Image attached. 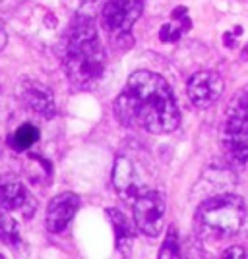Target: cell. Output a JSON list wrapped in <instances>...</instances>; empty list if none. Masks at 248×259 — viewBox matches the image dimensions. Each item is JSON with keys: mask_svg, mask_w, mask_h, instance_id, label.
<instances>
[{"mask_svg": "<svg viewBox=\"0 0 248 259\" xmlns=\"http://www.w3.org/2000/svg\"><path fill=\"white\" fill-rule=\"evenodd\" d=\"M107 215L115 228V238H117V249L120 253H128L134 240V230L130 227L128 219L120 213L119 209H107Z\"/></svg>", "mask_w": 248, "mask_h": 259, "instance_id": "cell-12", "label": "cell"}, {"mask_svg": "<svg viewBox=\"0 0 248 259\" xmlns=\"http://www.w3.org/2000/svg\"><path fill=\"white\" fill-rule=\"evenodd\" d=\"M219 259H248V257H246V251L240 248V246H233V248H227L221 253Z\"/></svg>", "mask_w": 248, "mask_h": 259, "instance_id": "cell-18", "label": "cell"}, {"mask_svg": "<svg viewBox=\"0 0 248 259\" xmlns=\"http://www.w3.org/2000/svg\"><path fill=\"white\" fill-rule=\"evenodd\" d=\"M0 209L6 213L23 211L27 217L33 213V197L22 180L14 174L0 176Z\"/></svg>", "mask_w": 248, "mask_h": 259, "instance_id": "cell-8", "label": "cell"}, {"mask_svg": "<svg viewBox=\"0 0 248 259\" xmlns=\"http://www.w3.org/2000/svg\"><path fill=\"white\" fill-rule=\"evenodd\" d=\"M0 240L6 244H20V234H18V225L6 211L0 209Z\"/></svg>", "mask_w": 248, "mask_h": 259, "instance_id": "cell-15", "label": "cell"}, {"mask_svg": "<svg viewBox=\"0 0 248 259\" xmlns=\"http://www.w3.org/2000/svg\"><path fill=\"white\" fill-rule=\"evenodd\" d=\"M244 54H246V56H248V47H246V51H244Z\"/></svg>", "mask_w": 248, "mask_h": 259, "instance_id": "cell-20", "label": "cell"}, {"mask_svg": "<svg viewBox=\"0 0 248 259\" xmlns=\"http://www.w3.org/2000/svg\"><path fill=\"white\" fill-rule=\"evenodd\" d=\"M20 99L25 107L33 110L35 114L43 118H53L56 114V105H54L53 91L47 85L35 81V79H25L20 87Z\"/></svg>", "mask_w": 248, "mask_h": 259, "instance_id": "cell-11", "label": "cell"}, {"mask_svg": "<svg viewBox=\"0 0 248 259\" xmlns=\"http://www.w3.org/2000/svg\"><path fill=\"white\" fill-rule=\"evenodd\" d=\"M78 209H80V197L72 192H64V194H58L56 197H53L49 207H47V219H45L47 230L53 234L62 232L70 225V221L74 219Z\"/></svg>", "mask_w": 248, "mask_h": 259, "instance_id": "cell-10", "label": "cell"}, {"mask_svg": "<svg viewBox=\"0 0 248 259\" xmlns=\"http://www.w3.org/2000/svg\"><path fill=\"white\" fill-rule=\"evenodd\" d=\"M6 43H8V33H6V27H4V23L0 20V51L6 47Z\"/></svg>", "mask_w": 248, "mask_h": 259, "instance_id": "cell-19", "label": "cell"}, {"mask_svg": "<svg viewBox=\"0 0 248 259\" xmlns=\"http://www.w3.org/2000/svg\"><path fill=\"white\" fill-rule=\"evenodd\" d=\"M132 205H134L136 227L140 228V232H144L146 236H157L165 223V211H167L165 195L150 188Z\"/></svg>", "mask_w": 248, "mask_h": 259, "instance_id": "cell-4", "label": "cell"}, {"mask_svg": "<svg viewBox=\"0 0 248 259\" xmlns=\"http://www.w3.org/2000/svg\"><path fill=\"white\" fill-rule=\"evenodd\" d=\"M113 110L122 126L150 134L173 132L181 122L171 85L159 74L148 70L128 77L124 89L115 99Z\"/></svg>", "mask_w": 248, "mask_h": 259, "instance_id": "cell-1", "label": "cell"}, {"mask_svg": "<svg viewBox=\"0 0 248 259\" xmlns=\"http://www.w3.org/2000/svg\"><path fill=\"white\" fill-rule=\"evenodd\" d=\"M223 141H246L248 143V87L238 91L231 101L223 124Z\"/></svg>", "mask_w": 248, "mask_h": 259, "instance_id": "cell-9", "label": "cell"}, {"mask_svg": "<svg viewBox=\"0 0 248 259\" xmlns=\"http://www.w3.org/2000/svg\"><path fill=\"white\" fill-rule=\"evenodd\" d=\"M113 186L117 190L120 199L134 203L144 192H148L150 188L144 184L140 172L136 168V164L130 161L128 157L119 155L115 161V168H113Z\"/></svg>", "mask_w": 248, "mask_h": 259, "instance_id": "cell-6", "label": "cell"}, {"mask_svg": "<svg viewBox=\"0 0 248 259\" xmlns=\"http://www.w3.org/2000/svg\"><path fill=\"white\" fill-rule=\"evenodd\" d=\"M107 56L91 16L80 14L70 27L64 47V70L72 85L91 87L105 72Z\"/></svg>", "mask_w": 248, "mask_h": 259, "instance_id": "cell-2", "label": "cell"}, {"mask_svg": "<svg viewBox=\"0 0 248 259\" xmlns=\"http://www.w3.org/2000/svg\"><path fill=\"white\" fill-rule=\"evenodd\" d=\"M227 161L233 166H246L248 164V143L246 141H223Z\"/></svg>", "mask_w": 248, "mask_h": 259, "instance_id": "cell-14", "label": "cell"}, {"mask_svg": "<svg viewBox=\"0 0 248 259\" xmlns=\"http://www.w3.org/2000/svg\"><path fill=\"white\" fill-rule=\"evenodd\" d=\"M184 31V25H174V23H167L163 25L161 31H159V39L163 43H174L179 41V37L183 35Z\"/></svg>", "mask_w": 248, "mask_h": 259, "instance_id": "cell-17", "label": "cell"}, {"mask_svg": "<svg viewBox=\"0 0 248 259\" xmlns=\"http://www.w3.org/2000/svg\"><path fill=\"white\" fill-rule=\"evenodd\" d=\"M0 259H4V255H0Z\"/></svg>", "mask_w": 248, "mask_h": 259, "instance_id": "cell-21", "label": "cell"}, {"mask_svg": "<svg viewBox=\"0 0 248 259\" xmlns=\"http://www.w3.org/2000/svg\"><path fill=\"white\" fill-rule=\"evenodd\" d=\"M141 10V0H107L101 12V23L113 35H126L140 20Z\"/></svg>", "mask_w": 248, "mask_h": 259, "instance_id": "cell-5", "label": "cell"}, {"mask_svg": "<svg viewBox=\"0 0 248 259\" xmlns=\"http://www.w3.org/2000/svg\"><path fill=\"white\" fill-rule=\"evenodd\" d=\"M159 259H181V246H179V232L171 227L167 230V236L163 240L159 249Z\"/></svg>", "mask_w": 248, "mask_h": 259, "instance_id": "cell-16", "label": "cell"}, {"mask_svg": "<svg viewBox=\"0 0 248 259\" xmlns=\"http://www.w3.org/2000/svg\"><path fill=\"white\" fill-rule=\"evenodd\" d=\"M246 205L242 197L233 194L214 195L196 211V230L200 238L219 242L237 234L244 225Z\"/></svg>", "mask_w": 248, "mask_h": 259, "instance_id": "cell-3", "label": "cell"}, {"mask_svg": "<svg viewBox=\"0 0 248 259\" xmlns=\"http://www.w3.org/2000/svg\"><path fill=\"white\" fill-rule=\"evenodd\" d=\"M223 79L216 72H196L194 76L188 79V97L198 108H209L216 105L217 99L223 93Z\"/></svg>", "mask_w": 248, "mask_h": 259, "instance_id": "cell-7", "label": "cell"}, {"mask_svg": "<svg viewBox=\"0 0 248 259\" xmlns=\"http://www.w3.org/2000/svg\"><path fill=\"white\" fill-rule=\"evenodd\" d=\"M37 140H39V130L33 124H23L8 138V143L14 151H27Z\"/></svg>", "mask_w": 248, "mask_h": 259, "instance_id": "cell-13", "label": "cell"}]
</instances>
